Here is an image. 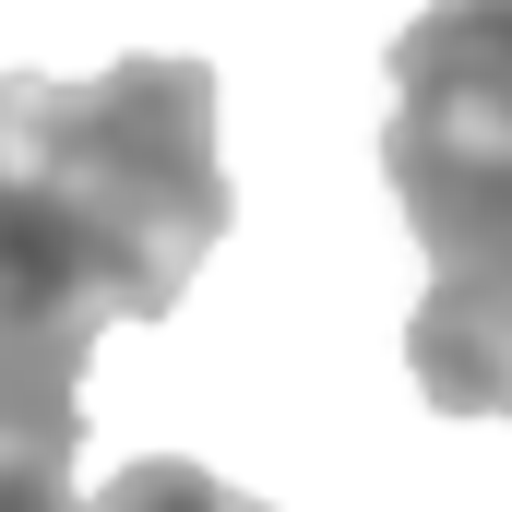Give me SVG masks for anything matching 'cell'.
I'll use <instances>...</instances> for the list:
<instances>
[{
  "mask_svg": "<svg viewBox=\"0 0 512 512\" xmlns=\"http://www.w3.org/2000/svg\"><path fill=\"white\" fill-rule=\"evenodd\" d=\"M84 358H96V322L72 298H48L24 262H0V429L72 453L84 441Z\"/></svg>",
  "mask_w": 512,
  "mask_h": 512,
  "instance_id": "3957f363",
  "label": "cell"
},
{
  "mask_svg": "<svg viewBox=\"0 0 512 512\" xmlns=\"http://www.w3.org/2000/svg\"><path fill=\"white\" fill-rule=\"evenodd\" d=\"M0 512H84V501H72V453L0 429Z\"/></svg>",
  "mask_w": 512,
  "mask_h": 512,
  "instance_id": "8992f818",
  "label": "cell"
},
{
  "mask_svg": "<svg viewBox=\"0 0 512 512\" xmlns=\"http://www.w3.org/2000/svg\"><path fill=\"white\" fill-rule=\"evenodd\" d=\"M84 512H262V501L227 489V477H203V465H179V453H143V465H120Z\"/></svg>",
  "mask_w": 512,
  "mask_h": 512,
  "instance_id": "5b68a950",
  "label": "cell"
},
{
  "mask_svg": "<svg viewBox=\"0 0 512 512\" xmlns=\"http://www.w3.org/2000/svg\"><path fill=\"white\" fill-rule=\"evenodd\" d=\"M382 179L429 251L405 370L441 417H512V131L393 108Z\"/></svg>",
  "mask_w": 512,
  "mask_h": 512,
  "instance_id": "7a4b0ae2",
  "label": "cell"
},
{
  "mask_svg": "<svg viewBox=\"0 0 512 512\" xmlns=\"http://www.w3.org/2000/svg\"><path fill=\"white\" fill-rule=\"evenodd\" d=\"M393 108H441V120L512 131V0H441L393 36Z\"/></svg>",
  "mask_w": 512,
  "mask_h": 512,
  "instance_id": "277c9868",
  "label": "cell"
},
{
  "mask_svg": "<svg viewBox=\"0 0 512 512\" xmlns=\"http://www.w3.org/2000/svg\"><path fill=\"white\" fill-rule=\"evenodd\" d=\"M227 131L203 60H120L96 84H0V262L72 298L96 334L167 322L227 239Z\"/></svg>",
  "mask_w": 512,
  "mask_h": 512,
  "instance_id": "6da1fadb",
  "label": "cell"
}]
</instances>
